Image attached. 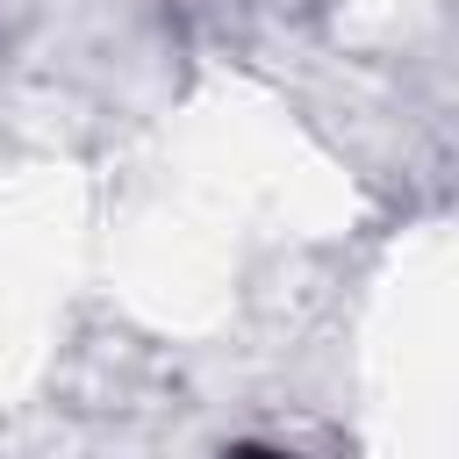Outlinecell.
Returning a JSON list of instances; mask_svg holds the SVG:
<instances>
[]
</instances>
